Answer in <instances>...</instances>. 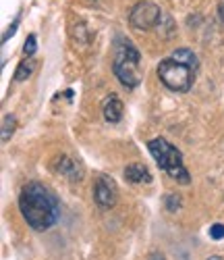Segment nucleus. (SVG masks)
<instances>
[{
	"mask_svg": "<svg viewBox=\"0 0 224 260\" xmlns=\"http://www.w3.org/2000/svg\"><path fill=\"white\" fill-rule=\"evenodd\" d=\"M125 177L127 181L131 183H150L152 181V175H150V171L141 165V162H133L125 169Z\"/></svg>",
	"mask_w": 224,
	"mask_h": 260,
	"instance_id": "obj_7",
	"label": "nucleus"
},
{
	"mask_svg": "<svg viewBox=\"0 0 224 260\" xmlns=\"http://www.w3.org/2000/svg\"><path fill=\"white\" fill-rule=\"evenodd\" d=\"M58 171L60 173H64L66 177H71V179H81L79 175V169H77V165L71 160V158H60V162H58Z\"/></svg>",
	"mask_w": 224,
	"mask_h": 260,
	"instance_id": "obj_10",
	"label": "nucleus"
},
{
	"mask_svg": "<svg viewBox=\"0 0 224 260\" xmlns=\"http://www.w3.org/2000/svg\"><path fill=\"white\" fill-rule=\"evenodd\" d=\"M33 67H35V60H33V58H25V60L17 67V71H15V81H23V79H27V77L31 75Z\"/></svg>",
	"mask_w": 224,
	"mask_h": 260,
	"instance_id": "obj_11",
	"label": "nucleus"
},
{
	"mask_svg": "<svg viewBox=\"0 0 224 260\" xmlns=\"http://www.w3.org/2000/svg\"><path fill=\"white\" fill-rule=\"evenodd\" d=\"M210 260H222V258H220V256H212Z\"/></svg>",
	"mask_w": 224,
	"mask_h": 260,
	"instance_id": "obj_18",
	"label": "nucleus"
},
{
	"mask_svg": "<svg viewBox=\"0 0 224 260\" xmlns=\"http://www.w3.org/2000/svg\"><path fill=\"white\" fill-rule=\"evenodd\" d=\"M210 235H212V240H222L224 237V225L216 223L214 227H210Z\"/></svg>",
	"mask_w": 224,
	"mask_h": 260,
	"instance_id": "obj_14",
	"label": "nucleus"
},
{
	"mask_svg": "<svg viewBox=\"0 0 224 260\" xmlns=\"http://www.w3.org/2000/svg\"><path fill=\"white\" fill-rule=\"evenodd\" d=\"M23 52H25V56H27V58H31V54L35 52V36H33V34L27 38L25 46H23Z\"/></svg>",
	"mask_w": 224,
	"mask_h": 260,
	"instance_id": "obj_13",
	"label": "nucleus"
},
{
	"mask_svg": "<svg viewBox=\"0 0 224 260\" xmlns=\"http://www.w3.org/2000/svg\"><path fill=\"white\" fill-rule=\"evenodd\" d=\"M139 64H141V56L135 50V46H133L129 40L121 42L119 48H117V54H115V64H112V69H115V75L119 77V81L123 85H127V88L139 85V81H141Z\"/></svg>",
	"mask_w": 224,
	"mask_h": 260,
	"instance_id": "obj_3",
	"label": "nucleus"
},
{
	"mask_svg": "<svg viewBox=\"0 0 224 260\" xmlns=\"http://www.w3.org/2000/svg\"><path fill=\"white\" fill-rule=\"evenodd\" d=\"M17 23H19V19H15V23H13V25H11V29H9V31L5 34L3 42H7V40H9V36H13V34H15V29H17Z\"/></svg>",
	"mask_w": 224,
	"mask_h": 260,
	"instance_id": "obj_16",
	"label": "nucleus"
},
{
	"mask_svg": "<svg viewBox=\"0 0 224 260\" xmlns=\"http://www.w3.org/2000/svg\"><path fill=\"white\" fill-rule=\"evenodd\" d=\"M15 125H17L15 117L7 115V117H5V121H3V142H9V138H11V136H13V132H15Z\"/></svg>",
	"mask_w": 224,
	"mask_h": 260,
	"instance_id": "obj_12",
	"label": "nucleus"
},
{
	"mask_svg": "<svg viewBox=\"0 0 224 260\" xmlns=\"http://www.w3.org/2000/svg\"><path fill=\"white\" fill-rule=\"evenodd\" d=\"M19 208H21L23 219L35 231L50 229L60 216V204L56 196L46 185H42L38 181H31L21 189Z\"/></svg>",
	"mask_w": 224,
	"mask_h": 260,
	"instance_id": "obj_1",
	"label": "nucleus"
},
{
	"mask_svg": "<svg viewBox=\"0 0 224 260\" xmlns=\"http://www.w3.org/2000/svg\"><path fill=\"white\" fill-rule=\"evenodd\" d=\"M172 58L178 60V62H183V64H187V67H191L193 71H197V56H195L189 48H178V50H174V52H172Z\"/></svg>",
	"mask_w": 224,
	"mask_h": 260,
	"instance_id": "obj_9",
	"label": "nucleus"
},
{
	"mask_svg": "<svg viewBox=\"0 0 224 260\" xmlns=\"http://www.w3.org/2000/svg\"><path fill=\"white\" fill-rule=\"evenodd\" d=\"M160 19H162V11L158 5H154L150 3V0H141V3H137L135 7L131 9L129 13V23L131 27H135V29H154L156 25L160 23Z\"/></svg>",
	"mask_w": 224,
	"mask_h": 260,
	"instance_id": "obj_5",
	"label": "nucleus"
},
{
	"mask_svg": "<svg viewBox=\"0 0 224 260\" xmlns=\"http://www.w3.org/2000/svg\"><path fill=\"white\" fill-rule=\"evenodd\" d=\"M117 193H119L117 183L112 181L110 177L100 175V177L96 179L94 198H96L98 206H102V208H112V206H115V202H117Z\"/></svg>",
	"mask_w": 224,
	"mask_h": 260,
	"instance_id": "obj_6",
	"label": "nucleus"
},
{
	"mask_svg": "<svg viewBox=\"0 0 224 260\" xmlns=\"http://www.w3.org/2000/svg\"><path fill=\"white\" fill-rule=\"evenodd\" d=\"M218 13H220V19H222V21H224V3H222V5H220V9H218Z\"/></svg>",
	"mask_w": 224,
	"mask_h": 260,
	"instance_id": "obj_17",
	"label": "nucleus"
},
{
	"mask_svg": "<svg viewBox=\"0 0 224 260\" xmlns=\"http://www.w3.org/2000/svg\"><path fill=\"white\" fill-rule=\"evenodd\" d=\"M147 148H150L152 156L156 158V162H158V167L162 171H166L168 175L176 181L189 183V171L183 165V154L178 152L172 144H168L164 138H154L147 144Z\"/></svg>",
	"mask_w": 224,
	"mask_h": 260,
	"instance_id": "obj_2",
	"label": "nucleus"
},
{
	"mask_svg": "<svg viewBox=\"0 0 224 260\" xmlns=\"http://www.w3.org/2000/svg\"><path fill=\"white\" fill-rule=\"evenodd\" d=\"M104 119L108 123H119L123 119V102L117 96H112L104 102Z\"/></svg>",
	"mask_w": 224,
	"mask_h": 260,
	"instance_id": "obj_8",
	"label": "nucleus"
},
{
	"mask_svg": "<svg viewBox=\"0 0 224 260\" xmlns=\"http://www.w3.org/2000/svg\"><path fill=\"white\" fill-rule=\"evenodd\" d=\"M158 77L168 90L185 94L191 90L193 79H195V71L191 67H187V64L174 60L172 56H168L158 64Z\"/></svg>",
	"mask_w": 224,
	"mask_h": 260,
	"instance_id": "obj_4",
	"label": "nucleus"
},
{
	"mask_svg": "<svg viewBox=\"0 0 224 260\" xmlns=\"http://www.w3.org/2000/svg\"><path fill=\"white\" fill-rule=\"evenodd\" d=\"M166 206H168V210H176V206H181V200H174V196H168L166 198Z\"/></svg>",
	"mask_w": 224,
	"mask_h": 260,
	"instance_id": "obj_15",
	"label": "nucleus"
}]
</instances>
